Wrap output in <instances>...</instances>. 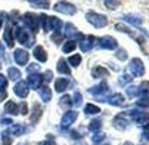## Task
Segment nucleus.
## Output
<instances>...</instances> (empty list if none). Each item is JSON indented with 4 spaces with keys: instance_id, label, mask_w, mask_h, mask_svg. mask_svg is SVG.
I'll return each mask as SVG.
<instances>
[{
    "instance_id": "nucleus-1",
    "label": "nucleus",
    "mask_w": 149,
    "mask_h": 145,
    "mask_svg": "<svg viewBox=\"0 0 149 145\" xmlns=\"http://www.w3.org/2000/svg\"><path fill=\"white\" fill-rule=\"evenodd\" d=\"M15 37L16 40L19 41L22 46H27V48H31L34 45V36L30 33V30H25V28H15Z\"/></svg>"
},
{
    "instance_id": "nucleus-2",
    "label": "nucleus",
    "mask_w": 149,
    "mask_h": 145,
    "mask_svg": "<svg viewBox=\"0 0 149 145\" xmlns=\"http://www.w3.org/2000/svg\"><path fill=\"white\" fill-rule=\"evenodd\" d=\"M86 18H87V21L92 24V25H95L96 28H102V27H105L106 24H108V19H106V16L105 15H100V13H96V12H89L87 15H86Z\"/></svg>"
},
{
    "instance_id": "nucleus-3",
    "label": "nucleus",
    "mask_w": 149,
    "mask_h": 145,
    "mask_svg": "<svg viewBox=\"0 0 149 145\" xmlns=\"http://www.w3.org/2000/svg\"><path fill=\"white\" fill-rule=\"evenodd\" d=\"M129 70L132 73V76L134 77H140L145 74V67H143V62L139 59V58H134L130 61V64H129Z\"/></svg>"
},
{
    "instance_id": "nucleus-4",
    "label": "nucleus",
    "mask_w": 149,
    "mask_h": 145,
    "mask_svg": "<svg viewBox=\"0 0 149 145\" xmlns=\"http://www.w3.org/2000/svg\"><path fill=\"white\" fill-rule=\"evenodd\" d=\"M22 21H24V24L28 27V30L30 31H33V33H37L38 31V16H36L34 13H25L24 16H22Z\"/></svg>"
},
{
    "instance_id": "nucleus-5",
    "label": "nucleus",
    "mask_w": 149,
    "mask_h": 145,
    "mask_svg": "<svg viewBox=\"0 0 149 145\" xmlns=\"http://www.w3.org/2000/svg\"><path fill=\"white\" fill-rule=\"evenodd\" d=\"M108 90H109V88H108V85H106V81H102L100 85L93 86V88L89 89V92H90L92 95H95L99 101H106V98H105L103 95L108 93Z\"/></svg>"
},
{
    "instance_id": "nucleus-6",
    "label": "nucleus",
    "mask_w": 149,
    "mask_h": 145,
    "mask_svg": "<svg viewBox=\"0 0 149 145\" xmlns=\"http://www.w3.org/2000/svg\"><path fill=\"white\" fill-rule=\"evenodd\" d=\"M99 46L102 49H108V50H114L118 48V43L117 40L111 36H105V37H100L99 39Z\"/></svg>"
},
{
    "instance_id": "nucleus-7",
    "label": "nucleus",
    "mask_w": 149,
    "mask_h": 145,
    "mask_svg": "<svg viewBox=\"0 0 149 145\" xmlns=\"http://www.w3.org/2000/svg\"><path fill=\"white\" fill-rule=\"evenodd\" d=\"M56 12H62V13H67V15H74L75 13V6L68 3V2H58L53 8Z\"/></svg>"
},
{
    "instance_id": "nucleus-8",
    "label": "nucleus",
    "mask_w": 149,
    "mask_h": 145,
    "mask_svg": "<svg viewBox=\"0 0 149 145\" xmlns=\"http://www.w3.org/2000/svg\"><path fill=\"white\" fill-rule=\"evenodd\" d=\"M25 83H27V86H30V88H33V89H40L41 83H43V76L38 74V73L30 74Z\"/></svg>"
},
{
    "instance_id": "nucleus-9",
    "label": "nucleus",
    "mask_w": 149,
    "mask_h": 145,
    "mask_svg": "<svg viewBox=\"0 0 149 145\" xmlns=\"http://www.w3.org/2000/svg\"><path fill=\"white\" fill-rule=\"evenodd\" d=\"M13 59H15V62H16L18 65H25L27 62H28V59H30V55L24 49H16L13 52Z\"/></svg>"
},
{
    "instance_id": "nucleus-10",
    "label": "nucleus",
    "mask_w": 149,
    "mask_h": 145,
    "mask_svg": "<svg viewBox=\"0 0 149 145\" xmlns=\"http://www.w3.org/2000/svg\"><path fill=\"white\" fill-rule=\"evenodd\" d=\"M77 116H78L77 111H68L67 114H63L62 121H61V127H62V129H68L71 124L77 120Z\"/></svg>"
},
{
    "instance_id": "nucleus-11",
    "label": "nucleus",
    "mask_w": 149,
    "mask_h": 145,
    "mask_svg": "<svg viewBox=\"0 0 149 145\" xmlns=\"http://www.w3.org/2000/svg\"><path fill=\"white\" fill-rule=\"evenodd\" d=\"M96 37H93V36H87V37H84L83 36V39L80 40V48H81V50L83 52H89L95 45H96Z\"/></svg>"
},
{
    "instance_id": "nucleus-12",
    "label": "nucleus",
    "mask_w": 149,
    "mask_h": 145,
    "mask_svg": "<svg viewBox=\"0 0 149 145\" xmlns=\"http://www.w3.org/2000/svg\"><path fill=\"white\" fill-rule=\"evenodd\" d=\"M130 116H132V118H133L136 123H139V124L146 123V121L149 120L148 111H142V110H132V111H130Z\"/></svg>"
},
{
    "instance_id": "nucleus-13",
    "label": "nucleus",
    "mask_w": 149,
    "mask_h": 145,
    "mask_svg": "<svg viewBox=\"0 0 149 145\" xmlns=\"http://www.w3.org/2000/svg\"><path fill=\"white\" fill-rule=\"evenodd\" d=\"M125 114H127V113H121V114H118V116L114 118L112 124H114V127H115V129L123 130V129L127 127V124H129V120H127V116H125Z\"/></svg>"
},
{
    "instance_id": "nucleus-14",
    "label": "nucleus",
    "mask_w": 149,
    "mask_h": 145,
    "mask_svg": "<svg viewBox=\"0 0 149 145\" xmlns=\"http://www.w3.org/2000/svg\"><path fill=\"white\" fill-rule=\"evenodd\" d=\"M13 92L15 95H18L19 98H25L28 96V86H27V83L25 81H18L15 88H13Z\"/></svg>"
},
{
    "instance_id": "nucleus-15",
    "label": "nucleus",
    "mask_w": 149,
    "mask_h": 145,
    "mask_svg": "<svg viewBox=\"0 0 149 145\" xmlns=\"http://www.w3.org/2000/svg\"><path fill=\"white\" fill-rule=\"evenodd\" d=\"M137 95L140 96V99L149 101V81H143L137 88Z\"/></svg>"
},
{
    "instance_id": "nucleus-16",
    "label": "nucleus",
    "mask_w": 149,
    "mask_h": 145,
    "mask_svg": "<svg viewBox=\"0 0 149 145\" xmlns=\"http://www.w3.org/2000/svg\"><path fill=\"white\" fill-rule=\"evenodd\" d=\"M34 56H36V59L40 61V62H46V61H47L46 50H45V48H41V46H36V48H34Z\"/></svg>"
},
{
    "instance_id": "nucleus-17",
    "label": "nucleus",
    "mask_w": 149,
    "mask_h": 145,
    "mask_svg": "<svg viewBox=\"0 0 149 145\" xmlns=\"http://www.w3.org/2000/svg\"><path fill=\"white\" fill-rule=\"evenodd\" d=\"M3 39H5L6 45H8L9 48H13V36H12V25H10V24H8V25H6Z\"/></svg>"
},
{
    "instance_id": "nucleus-18",
    "label": "nucleus",
    "mask_w": 149,
    "mask_h": 145,
    "mask_svg": "<svg viewBox=\"0 0 149 145\" xmlns=\"http://www.w3.org/2000/svg\"><path fill=\"white\" fill-rule=\"evenodd\" d=\"M38 95H40V98H41V101H43V102H49L52 99V90L47 86L40 88L38 89Z\"/></svg>"
},
{
    "instance_id": "nucleus-19",
    "label": "nucleus",
    "mask_w": 149,
    "mask_h": 145,
    "mask_svg": "<svg viewBox=\"0 0 149 145\" xmlns=\"http://www.w3.org/2000/svg\"><path fill=\"white\" fill-rule=\"evenodd\" d=\"M6 88H8V78L3 74H0V101H3L8 96Z\"/></svg>"
},
{
    "instance_id": "nucleus-20",
    "label": "nucleus",
    "mask_w": 149,
    "mask_h": 145,
    "mask_svg": "<svg viewBox=\"0 0 149 145\" xmlns=\"http://www.w3.org/2000/svg\"><path fill=\"white\" fill-rule=\"evenodd\" d=\"M108 101H109L111 105H117V107L124 105V104H125V99H124V96H123L121 93H115V95H112Z\"/></svg>"
},
{
    "instance_id": "nucleus-21",
    "label": "nucleus",
    "mask_w": 149,
    "mask_h": 145,
    "mask_svg": "<svg viewBox=\"0 0 149 145\" xmlns=\"http://www.w3.org/2000/svg\"><path fill=\"white\" fill-rule=\"evenodd\" d=\"M92 76L95 78H100V77H108L109 76V71L103 68V67H95L93 71H92Z\"/></svg>"
},
{
    "instance_id": "nucleus-22",
    "label": "nucleus",
    "mask_w": 149,
    "mask_h": 145,
    "mask_svg": "<svg viewBox=\"0 0 149 145\" xmlns=\"http://www.w3.org/2000/svg\"><path fill=\"white\" fill-rule=\"evenodd\" d=\"M40 117H41V108H40L38 104H34L33 114H31V117H30V121H31V123H37V121L40 120Z\"/></svg>"
},
{
    "instance_id": "nucleus-23",
    "label": "nucleus",
    "mask_w": 149,
    "mask_h": 145,
    "mask_svg": "<svg viewBox=\"0 0 149 145\" xmlns=\"http://www.w3.org/2000/svg\"><path fill=\"white\" fill-rule=\"evenodd\" d=\"M68 88V78H58L55 81V90L56 92H63Z\"/></svg>"
},
{
    "instance_id": "nucleus-24",
    "label": "nucleus",
    "mask_w": 149,
    "mask_h": 145,
    "mask_svg": "<svg viewBox=\"0 0 149 145\" xmlns=\"http://www.w3.org/2000/svg\"><path fill=\"white\" fill-rule=\"evenodd\" d=\"M5 111L8 113V114H18V111H19V108H18V105H16V102H12V101H8L6 104H5Z\"/></svg>"
},
{
    "instance_id": "nucleus-25",
    "label": "nucleus",
    "mask_w": 149,
    "mask_h": 145,
    "mask_svg": "<svg viewBox=\"0 0 149 145\" xmlns=\"http://www.w3.org/2000/svg\"><path fill=\"white\" fill-rule=\"evenodd\" d=\"M58 71L61 74H71V70L68 68V64H67V61L65 59H59L58 61Z\"/></svg>"
},
{
    "instance_id": "nucleus-26",
    "label": "nucleus",
    "mask_w": 149,
    "mask_h": 145,
    "mask_svg": "<svg viewBox=\"0 0 149 145\" xmlns=\"http://www.w3.org/2000/svg\"><path fill=\"white\" fill-rule=\"evenodd\" d=\"M8 76H9L10 80L21 81V73H19V70H16V68H13V67H10V68L8 70Z\"/></svg>"
},
{
    "instance_id": "nucleus-27",
    "label": "nucleus",
    "mask_w": 149,
    "mask_h": 145,
    "mask_svg": "<svg viewBox=\"0 0 149 145\" xmlns=\"http://www.w3.org/2000/svg\"><path fill=\"white\" fill-rule=\"evenodd\" d=\"M10 133H13V135H16V136H19V135H22L24 132H25V127L22 126V124H13V126L10 127V129H8Z\"/></svg>"
},
{
    "instance_id": "nucleus-28",
    "label": "nucleus",
    "mask_w": 149,
    "mask_h": 145,
    "mask_svg": "<svg viewBox=\"0 0 149 145\" xmlns=\"http://www.w3.org/2000/svg\"><path fill=\"white\" fill-rule=\"evenodd\" d=\"M100 126H102V121H100L99 118H95V120H92L90 124H89V130H90V132H97V130L100 129Z\"/></svg>"
},
{
    "instance_id": "nucleus-29",
    "label": "nucleus",
    "mask_w": 149,
    "mask_h": 145,
    "mask_svg": "<svg viewBox=\"0 0 149 145\" xmlns=\"http://www.w3.org/2000/svg\"><path fill=\"white\" fill-rule=\"evenodd\" d=\"M99 111H100V108L93 105V104H87V105L84 107V113L86 114H97Z\"/></svg>"
},
{
    "instance_id": "nucleus-30",
    "label": "nucleus",
    "mask_w": 149,
    "mask_h": 145,
    "mask_svg": "<svg viewBox=\"0 0 149 145\" xmlns=\"http://www.w3.org/2000/svg\"><path fill=\"white\" fill-rule=\"evenodd\" d=\"M75 46H77V43H75V41H72V40H68L67 41V43L65 45H63V52H65V53H70V52H72L74 49H75Z\"/></svg>"
},
{
    "instance_id": "nucleus-31",
    "label": "nucleus",
    "mask_w": 149,
    "mask_h": 145,
    "mask_svg": "<svg viewBox=\"0 0 149 145\" xmlns=\"http://www.w3.org/2000/svg\"><path fill=\"white\" fill-rule=\"evenodd\" d=\"M2 144L3 145H12V138H10V132L5 130L2 135Z\"/></svg>"
},
{
    "instance_id": "nucleus-32",
    "label": "nucleus",
    "mask_w": 149,
    "mask_h": 145,
    "mask_svg": "<svg viewBox=\"0 0 149 145\" xmlns=\"http://www.w3.org/2000/svg\"><path fill=\"white\" fill-rule=\"evenodd\" d=\"M124 19H125V21H129L130 24H134V25H140V24H142V19L134 18L133 15H125V16H124Z\"/></svg>"
},
{
    "instance_id": "nucleus-33",
    "label": "nucleus",
    "mask_w": 149,
    "mask_h": 145,
    "mask_svg": "<svg viewBox=\"0 0 149 145\" xmlns=\"http://www.w3.org/2000/svg\"><path fill=\"white\" fill-rule=\"evenodd\" d=\"M80 62H81V55H72V56L70 58V64H71L72 67H78Z\"/></svg>"
},
{
    "instance_id": "nucleus-34",
    "label": "nucleus",
    "mask_w": 149,
    "mask_h": 145,
    "mask_svg": "<svg viewBox=\"0 0 149 145\" xmlns=\"http://www.w3.org/2000/svg\"><path fill=\"white\" fill-rule=\"evenodd\" d=\"M61 105H62V107H71V105H72L71 98H70L68 95H63V96L61 98Z\"/></svg>"
},
{
    "instance_id": "nucleus-35",
    "label": "nucleus",
    "mask_w": 149,
    "mask_h": 145,
    "mask_svg": "<svg viewBox=\"0 0 149 145\" xmlns=\"http://www.w3.org/2000/svg\"><path fill=\"white\" fill-rule=\"evenodd\" d=\"M30 5H31V6H37V8H43V9H47V8L50 6L49 2H34V0H31Z\"/></svg>"
},
{
    "instance_id": "nucleus-36",
    "label": "nucleus",
    "mask_w": 149,
    "mask_h": 145,
    "mask_svg": "<svg viewBox=\"0 0 149 145\" xmlns=\"http://www.w3.org/2000/svg\"><path fill=\"white\" fill-rule=\"evenodd\" d=\"M81 102H83L81 93H80V92H75V93H74V102H72V104H74L75 107H80V105H81Z\"/></svg>"
},
{
    "instance_id": "nucleus-37",
    "label": "nucleus",
    "mask_w": 149,
    "mask_h": 145,
    "mask_svg": "<svg viewBox=\"0 0 149 145\" xmlns=\"http://www.w3.org/2000/svg\"><path fill=\"white\" fill-rule=\"evenodd\" d=\"M105 6H108V9H117L118 6H121V2H105Z\"/></svg>"
},
{
    "instance_id": "nucleus-38",
    "label": "nucleus",
    "mask_w": 149,
    "mask_h": 145,
    "mask_svg": "<svg viewBox=\"0 0 149 145\" xmlns=\"http://www.w3.org/2000/svg\"><path fill=\"white\" fill-rule=\"evenodd\" d=\"M127 95H129L130 98H133L134 95H137V88H134V86H130L129 89H127Z\"/></svg>"
},
{
    "instance_id": "nucleus-39",
    "label": "nucleus",
    "mask_w": 149,
    "mask_h": 145,
    "mask_svg": "<svg viewBox=\"0 0 149 145\" xmlns=\"http://www.w3.org/2000/svg\"><path fill=\"white\" fill-rule=\"evenodd\" d=\"M38 70V65L37 64H31L30 67H27V73L28 74H34V71H37Z\"/></svg>"
},
{
    "instance_id": "nucleus-40",
    "label": "nucleus",
    "mask_w": 149,
    "mask_h": 145,
    "mask_svg": "<svg viewBox=\"0 0 149 145\" xmlns=\"http://www.w3.org/2000/svg\"><path fill=\"white\" fill-rule=\"evenodd\" d=\"M52 39H53V41H56V43H61L62 39H63V36H62L61 33H55V34L52 36Z\"/></svg>"
},
{
    "instance_id": "nucleus-41",
    "label": "nucleus",
    "mask_w": 149,
    "mask_h": 145,
    "mask_svg": "<svg viewBox=\"0 0 149 145\" xmlns=\"http://www.w3.org/2000/svg\"><path fill=\"white\" fill-rule=\"evenodd\" d=\"M117 58L121 59V61L127 59V52H125V50H118V52H117Z\"/></svg>"
},
{
    "instance_id": "nucleus-42",
    "label": "nucleus",
    "mask_w": 149,
    "mask_h": 145,
    "mask_svg": "<svg viewBox=\"0 0 149 145\" xmlns=\"http://www.w3.org/2000/svg\"><path fill=\"white\" fill-rule=\"evenodd\" d=\"M129 81H132V76H129V74L123 76V77H121V80H120L121 85H125V83H129Z\"/></svg>"
},
{
    "instance_id": "nucleus-43",
    "label": "nucleus",
    "mask_w": 149,
    "mask_h": 145,
    "mask_svg": "<svg viewBox=\"0 0 149 145\" xmlns=\"http://www.w3.org/2000/svg\"><path fill=\"white\" fill-rule=\"evenodd\" d=\"M53 78V74H52V71H46L45 73V76H43V80H46V81H50Z\"/></svg>"
},
{
    "instance_id": "nucleus-44",
    "label": "nucleus",
    "mask_w": 149,
    "mask_h": 145,
    "mask_svg": "<svg viewBox=\"0 0 149 145\" xmlns=\"http://www.w3.org/2000/svg\"><path fill=\"white\" fill-rule=\"evenodd\" d=\"M143 139H148V141H149V123L145 126V130H143Z\"/></svg>"
},
{
    "instance_id": "nucleus-45",
    "label": "nucleus",
    "mask_w": 149,
    "mask_h": 145,
    "mask_svg": "<svg viewBox=\"0 0 149 145\" xmlns=\"http://www.w3.org/2000/svg\"><path fill=\"white\" fill-rule=\"evenodd\" d=\"M38 145H56V142L53 139H47V141H43V142H40Z\"/></svg>"
},
{
    "instance_id": "nucleus-46",
    "label": "nucleus",
    "mask_w": 149,
    "mask_h": 145,
    "mask_svg": "<svg viewBox=\"0 0 149 145\" xmlns=\"http://www.w3.org/2000/svg\"><path fill=\"white\" fill-rule=\"evenodd\" d=\"M103 136H105L103 133H96V135L93 136V141H95V142H97V141H102V139H103Z\"/></svg>"
},
{
    "instance_id": "nucleus-47",
    "label": "nucleus",
    "mask_w": 149,
    "mask_h": 145,
    "mask_svg": "<svg viewBox=\"0 0 149 145\" xmlns=\"http://www.w3.org/2000/svg\"><path fill=\"white\" fill-rule=\"evenodd\" d=\"M21 114H28V110H27V104L25 102H22V107H21Z\"/></svg>"
},
{
    "instance_id": "nucleus-48",
    "label": "nucleus",
    "mask_w": 149,
    "mask_h": 145,
    "mask_svg": "<svg viewBox=\"0 0 149 145\" xmlns=\"http://www.w3.org/2000/svg\"><path fill=\"white\" fill-rule=\"evenodd\" d=\"M2 124L5 126V124H12V120L10 118H2Z\"/></svg>"
},
{
    "instance_id": "nucleus-49",
    "label": "nucleus",
    "mask_w": 149,
    "mask_h": 145,
    "mask_svg": "<svg viewBox=\"0 0 149 145\" xmlns=\"http://www.w3.org/2000/svg\"><path fill=\"white\" fill-rule=\"evenodd\" d=\"M2 18H3V13H0V27H2V22H3V21H2Z\"/></svg>"
},
{
    "instance_id": "nucleus-50",
    "label": "nucleus",
    "mask_w": 149,
    "mask_h": 145,
    "mask_svg": "<svg viewBox=\"0 0 149 145\" xmlns=\"http://www.w3.org/2000/svg\"><path fill=\"white\" fill-rule=\"evenodd\" d=\"M3 53V46H2V43H0V55Z\"/></svg>"
},
{
    "instance_id": "nucleus-51",
    "label": "nucleus",
    "mask_w": 149,
    "mask_h": 145,
    "mask_svg": "<svg viewBox=\"0 0 149 145\" xmlns=\"http://www.w3.org/2000/svg\"><path fill=\"white\" fill-rule=\"evenodd\" d=\"M75 145H86V144H84V142H77Z\"/></svg>"
},
{
    "instance_id": "nucleus-52",
    "label": "nucleus",
    "mask_w": 149,
    "mask_h": 145,
    "mask_svg": "<svg viewBox=\"0 0 149 145\" xmlns=\"http://www.w3.org/2000/svg\"><path fill=\"white\" fill-rule=\"evenodd\" d=\"M124 145H133V144H132V142H125Z\"/></svg>"
}]
</instances>
